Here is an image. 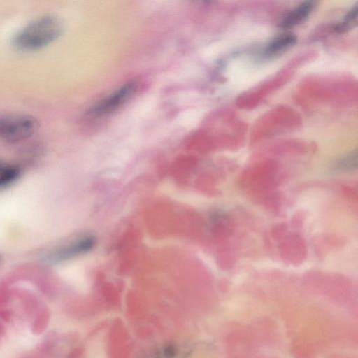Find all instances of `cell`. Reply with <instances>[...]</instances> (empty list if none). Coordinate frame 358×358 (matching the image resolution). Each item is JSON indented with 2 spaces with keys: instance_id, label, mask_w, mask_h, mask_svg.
I'll return each instance as SVG.
<instances>
[{
  "instance_id": "7",
  "label": "cell",
  "mask_w": 358,
  "mask_h": 358,
  "mask_svg": "<svg viewBox=\"0 0 358 358\" xmlns=\"http://www.w3.org/2000/svg\"><path fill=\"white\" fill-rule=\"evenodd\" d=\"M20 175L21 170L19 166L0 159V189L15 183Z\"/></svg>"
},
{
  "instance_id": "9",
  "label": "cell",
  "mask_w": 358,
  "mask_h": 358,
  "mask_svg": "<svg viewBox=\"0 0 358 358\" xmlns=\"http://www.w3.org/2000/svg\"><path fill=\"white\" fill-rule=\"evenodd\" d=\"M336 166L338 169L342 170H352L356 169L357 166V151L351 152L341 159Z\"/></svg>"
},
{
  "instance_id": "10",
  "label": "cell",
  "mask_w": 358,
  "mask_h": 358,
  "mask_svg": "<svg viewBox=\"0 0 358 358\" xmlns=\"http://www.w3.org/2000/svg\"><path fill=\"white\" fill-rule=\"evenodd\" d=\"M1 256H0V264H1Z\"/></svg>"
},
{
  "instance_id": "6",
  "label": "cell",
  "mask_w": 358,
  "mask_h": 358,
  "mask_svg": "<svg viewBox=\"0 0 358 358\" xmlns=\"http://www.w3.org/2000/svg\"><path fill=\"white\" fill-rule=\"evenodd\" d=\"M297 38L293 33H283L274 38L266 46L264 54L267 57L280 55L294 46Z\"/></svg>"
},
{
  "instance_id": "1",
  "label": "cell",
  "mask_w": 358,
  "mask_h": 358,
  "mask_svg": "<svg viewBox=\"0 0 358 358\" xmlns=\"http://www.w3.org/2000/svg\"><path fill=\"white\" fill-rule=\"evenodd\" d=\"M63 24L57 17H38L20 29L13 38V45L22 51L41 50L56 41L63 32Z\"/></svg>"
},
{
  "instance_id": "4",
  "label": "cell",
  "mask_w": 358,
  "mask_h": 358,
  "mask_svg": "<svg viewBox=\"0 0 358 358\" xmlns=\"http://www.w3.org/2000/svg\"><path fill=\"white\" fill-rule=\"evenodd\" d=\"M95 237L86 236L56 250L45 258L48 264H57L90 251L94 246Z\"/></svg>"
},
{
  "instance_id": "2",
  "label": "cell",
  "mask_w": 358,
  "mask_h": 358,
  "mask_svg": "<svg viewBox=\"0 0 358 358\" xmlns=\"http://www.w3.org/2000/svg\"><path fill=\"white\" fill-rule=\"evenodd\" d=\"M38 120L30 115H0V140L8 143H17L30 138L38 131Z\"/></svg>"
},
{
  "instance_id": "5",
  "label": "cell",
  "mask_w": 358,
  "mask_h": 358,
  "mask_svg": "<svg viewBox=\"0 0 358 358\" xmlns=\"http://www.w3.org/2000/svg\"><path fill=\"white\" fill-rule=\"evenodd\" d=\"M315 1H305L291 10L281 20L280 27L289 29L301 24L311 15L316 7Z\"/></svg>"
},
{
  "instance_id": "8",
  "label": "cell",
  "mask_w": 358,
  "mask_h": 358,
  "mask_svg": "<svg viewBox=\"0 0 358 358\" xmlns=\"http://www.w3.org/2000/svg\"><path fill=\"white\" fill-rule=\"evenodd\" d=\"M358 6L355 4L346 14L343 22L335 27L336 32H344L357 25Z\"/></svg>"
},
{
  "instance_id": "3",
  "label": "cell",
  "mask_w": 358,
  "mask_h": 358,
  "mask_svg": "<svg viewBox=\"0 0 358 358\" xmlns=\"http://www.w3.org/2000/svg\"><path fill=\"white\" fill-rule=\"evenodd\" d=\"M136 88V82L129 80L91 107L88 115L97 117L113 113L130 99Z\"/></svg>"
}]
</instances>
